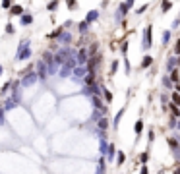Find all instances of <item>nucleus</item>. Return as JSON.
Segmentation results:
<instances>
[{
  "label": "nucleus",
  "instance_id": "25",
  "mask_svg": "<svg viewBox=\"0 0 180 174\" xmlns=\"http://www.w3.org/2000/svg\"><path fill=\"white\" fill-rule=\"evenodd\" d=\"M31 22H33V15H31V14H23L22 15V23L23 25H29Z\"/></svg>",
  "mask_w": 180,
  "mask_h": 174
},
{
  "label": "nucleus",
  "instance_id": "38",
  "mask_svg": "<svg viewBox=\"0 0 180 174\" xmlns=\"http://www.w3.org/2000/svg\"><path fill=\"white\" fill-rule=\"evenodd\" d=\"M178 25H180V19H174V22H172V29H178Z\"/></svg>",
  "mask_w": 180,
  "mask_h": 174
},
{
  "label": "nucleus",
  "instance_id": "3",
  "mask_svg": "<svg viewBox=\"0 0 180 174\" xmlns=\"http://www.w3.org/2000/svg\"><path fill=\"white\" fill-rule=\"evenodd\" d=\"M178 62H180V60H178V56H176V54H171V56L167 58V72L171 73L174 68H178Z\"/></svg>",
  "mask_w": 180,
  "mask_h": 174
},
{
  "label": "nucleus",
  "instance_id": "14",
  "mask_svg": "<svg viewBox=\"0 0 180 174\" xmlns=\"http://www.w3.org/2000/svg\"><path fill=\"white\" fill-rule=\"evenodd\" d=\"M147 161H149V151H144L137 155V162L140 165H147Z\"/></svg>",
  "mask_w": 180,
  "mask_h": 174
},
{
  "label": "nucleus",
  "instance_id": "17",
  "mask_svg": "<svg viewBox=\"0 0 180 174\" xmlns=\"http://www.w3.org/2000/svg\"><path fill=\"white\" fill-rule=\"evenodd\" d=\"M171 8H172V2H171V0H161V12H163V14H167Z\"/></svg>",
  "mask_w": 180,
  "mask_h": 174
},
{
  "label": "nucleus",
  "instance_id": "35",
  "mask_svg": "<svg viewBox=\"0 0 180 174\" xmlns=\"http://www.w3.org/2000/svg\"><path fill=\"white\" fill-rule=\"evenodd\" d=\"M140 174H149V168H147V165H141V168H140Z\"/></svg>",
  "mask_w": 180,
  "mask_h": 174
},
{
  "label": "nucleus",
  "instance_id": "32",
  "mask_svg": "<svg viewBox=\"0 0 180 174\" xmlns=\"http://www.w3.org/2000/svg\"><path fill=\"white\" fill-rule=\"evenodd\" d=\"M60 41H62V43H66V45H68V43L72 41V39H70V33H62V35H60Z\"/></svg>",
  "mask_w": 180,
  "mask_h": 174
},
{
  "label": "nucleus",
  "instance_id": "20",
  "mask_svg": "<svg viewBox=\"0 0 180 174\" xmlns=\"http://www.w3.org/2000/svg\"><path fill=\"white\" fill-rule=\"evenodd\" d=\"M103 99H105V103H112V93L107 87H103Z\"/></svg>",
  "mask_w": 180,
  "mask_h": 174
},
{
  "label": "nucleus",
  "instance_id": "18",
  "mask_svg": "<svg viewBox=\"0 0 180 174\" xmlns=\"http://www.w3.org/2000/svg\"><path fill=\"white\" fill-rule=\"evenodd\" d=\"M168 108H171V116H174V118H180V107H176V104H168Z\"/></svg>",
  "mask_w": 180,
  "mask_h": 174
},
{
  "label": "nucleus",
  "instance_id": "33",
  "mask_svg": "<svg viewBox=\"0 0 180 174\" xmlns=\"http://www.w3.org/2000/svg\"><path fill=\"white\" fill-rule=\"evenodd\" d=\"M124 72L128 73V76L132 73V66H130V62H128V60H124Z\"/></svg>",
  "mask_w": 180,
  "mask_h": 174
},
{
  "label": "nucleus",
  "instance_id": "24",
  "mask_svg": "<svg viewBox=\"0 0 180 174\" xmlns=\"http://www.w3.org/2000/svg\"><path fill=\"white\" fill-rule=\"evenodd\" d=\"M118 66H120V62H118V60H112V64H110V70H109L110 76H114V73L118 72Z\"/></svg>",
  "mask_w": 180,
  "mask_h": 174
},
{
  "label": "nucleus",
  "instance_id": "19",
  "mask_svg": "<svg viewBox=\"0 0 180 174\" xmlns=\"http://www.w3.org/2000/svg\"><path fill=\"white\" fill-rule=\"evenodd\" d=\"M163 87H165V89H172V91H174V83L171 81V77H168V76L163 77Z\"/></svg>",
  "mask_w": 180,
  "mask_h": 174
},
{
  "label": "nucleus",
  "instance_id": "45",
  "mask_svg": "<svg viewBox=\"0 0 180 174\" xmlns=\"http://www.w3.org/2000/svg\"><path fill=\"white\" fill-rule=\"evenodd\" d=\"M0 73H2V70H0Z\"/></svg>",
  "mask_w": 180,
  "mask_h": 174
},
{
  "label": "nucleus",
  "instance_id": "44",
  "mask_svg": "<svg viewBox=\"0 0 180 174\" xmlns=\"http://www.w3.org/2000/svg\"><path fill=\"white\" fill-rule=\"evenodd\" d=\"M174 91H178V93H180V83H176V85H174Z\"/></svg>",
  "mask_w": 180,
  "mask_h": 174
},
{
  "label": "nucleus",
  "instance_id": "1",
  "mask_svg": "<svg viewBox=\"0 0 180 174\" xmlns=\"http://www.w3.org/2000/svg\"><path fill=\"white\" fill-rule=\"evenodd\" d=\"M167 145L171 149V153L174 155V162L180 165V141L176 138H167Z\"/></svg>",
  "mask_w": 180,
  "mask_h": 174
},
{
  "label": "nucleus",
  "instance_id": "9",
  "mask_svg": "<svg viewBox=\"0 0 180 174\" xmlns=\"http://www.w3.org/2000/svg\"><path fill=\"white\" fill-rule=\"evenodd\" d=\"M76 60L79 62V64H85V62L89 60V52L85 49H81V50H78V54H76Z\"/></svg>",
  "mask_w": 180,
  "mask_h": 174
},
{
  "label": "nucleus",
  "instance_id": "40",
  "mask_svg": "<svg viewBox=\"0 0 180 174\" xmlns=\"http://www.w3.org/2000/svg\"><path fill=\"white\" fill-rule=\"evenodd\" d=\"M10 2H12V0H4V2H2V6H4V8H10Z\"/></svg>",
  "mask_w": 180,
  "mask_h": 174
},
{
  "label": "nucleus",
  "instance_id": "23",
  "mask_svg": "<svg viewBox=\"0 0 180 174\" xmlns=\"http://www.w3.org/2000/svg\"><path fill=\"white\" fill-rule=\"evenodd\" d=\"M62 31H64V27H58V29H54V31H52V33L49 35V39H60Z\"/></svg>",
  "mask_w": 180,
  "mask_h": 174
},
{
  "label": "nucleus",
  "instance_id": "2",
  "mask_svg": "<svg viewBox=\"0 0 180 174\" xmlns=\"http://www.w3.org/2000/svg\"><path fill=\"white\" fill-rule=\"evenodd\" d=\"M151 33H153V27H151V25H145L144 37H141V49H144V50H149V49H151V45H153Z\"/></svg>",
  "mask_w": 180,
  "mask_h": 174
},
{
  "label": "nucleus",
  "instance_id": "37",
  "mask_svg": "<svg viewBox=\"0 0 180 174\" xmlns=\"http://www.w3.org/2000/svg\"><path fill=\"white\" fill-rule=\"evenodd\" d=\"M126 50H128V43H122V46H120V52H122V54H126Z\"/></svg>",
  "mask_w": 180,
  "mask_h": 174
},
{
  "label": "nucleus",
  "instance_id": "7",
  "mask_svg": "<svg viewBox=\"0 0 180 174\" xmlns=\"http://www.w3.org/2000/svg\"><path fill=\"white\" fill-rule=\"evenodd\" d=\"M116 153H118V151H116V145H114V143H109L107 155H105V157H107V161H109V162H112V161L116 159Z\"/></svg>",
  "mask_w": 180,
  "mask_h": 174
},
{
  "label": "nucleus",
  "instance_id": "8",
  "mask_svg": "<svg viewBox=\"0 0 180 174\" xmlns=\"http://www.w3.org/2000/svg\"><path fill=\"white\" fill-rule=\"evenodd\" d=\"M134 131H136V141H137V139L141 138V131H144V120H141V118H137V120H136Z\"/></svg>",
  "mask_w": 180,
  "mask_h": 174
},
{
  "label": "nucleus",
  "instance_id": "26",
  "mask_svg": "<svg viewBox=\"0 0 180 174\" xmlns=\"http://www.w3.org/2000/svg\"><path fill=\"white\" fill-rule=\"evenodd\" d=\"M168 43H171V29H167L165 33H163V45L167 46Z\"/></svg>",
  "mask_w": 180,
  "mask_h": 174
},
{
  "label": "nucleus",
  "instance_id": "34",
  "mask_svg": "<svg viewBox=\"0 0 180 174\" xmlns=\"http://www.w3.org/2000/svg\"><path fill=\"white\" fill-rule=\"evenodd\" d=\"M174 54L180 56V39H176V43H174Z\"/></svg>",
  "mask_w": 180,
  "mask_h": 174
},
{
  "label": "nucleus",
  "instance_id": "30",
  "mask_svg": "<svg viewBox=\"0 0 180 174\" xmlns=\"http://www.w3.org/2000/svg\"><path fill=\"white\" fill-rule=\"evenodd\" d=\"M147 141H149V143L155 141V130H149V131H147Z\"/></svg>",
  "mask_w": 180,
  "mask_h": 174
},
{
  "label": "nucleus",
  "instance_id": "31",
  "mask_svg": "<svg viewBox=\"0 0 180 174\" xmlns=\"http://www.w3.org/2000/svg\"><path fill=\"white\" fill-rule=\"evenodd\" d=\"M66 4H68V8H70V10L78 8V0H66Z\"/></svg>",
  "mask_w": 180,
  "mask_h": 174
},
{
  "label": "nucleus",
  "instance_id": "29",
  "mask_svg": "<svg viewBox=\"0 0 180 174\" xmlns=\"http://www.w3.org/2000/svg\"><path fill=\"white\" fill-rule=\"evenodd\" d=\"M47 8H49V12H54V10L58 8V0H52V2H49V6H47Z\"/></svg>",
  "mask_w": 180,
  "mask_h": 174
},
{
  "label": "nucleus",
  "instance_id": "42",
  "mask_svg": "<svg viewBox=\"0 0 180 174\" xmlns=\"http://www.w3.org/2000/svg\"><path fill=\"white\" fill-rule=\"evenodd\" d=\"M172 174H180V165H176V168L172 170Z\"/></svg>",
  "mask_w": 180,
  "mask_h": 174
},
{
  "label": "nucleus",
  "instance_id": "12",
  "mask_svg": "<svg viewBox=\"0 0 180 174\" xmlns=\"http://www.w3.org/2000/svg\"><path fill=\"white\" fill-rule=\"evenodd\" d=\"M97 19H99V10H91V12L85 15V22H89V23L97 22Z\"/></svg>",
  "mask_w": 180,
  "mask_h": 174
},
{
  "label": "nucleus",
  "instance_id": "15",
  "mask_svg": "<svg viewBox=\"0 0 180 174\" xmlns=\"http://www.w3.org/2000/svg\"><path fill=\"white\" fill-rule=\"evenodd\" d=\"M124 110H126V107H122V108L118 110V112H116V116H114V122H112V126H114V128H118L120 120H122V114H124Z\"/></svg>",
  "mask_w": 180,
  "mask_h": 174
},
{
  "label": "nucleus",
  "instance_id": "13",
  "mask_svg": "<svg viewBox=\"0 0 180 174\" xmlns=\"http://www.w3.org/2000/svg\"><path fill=\"white\" fill-rule=\"evenodd\" d=\"M83 83H85V87H89V85H95V83H97V81H95V73H93V72H89L87 76L83 77Z\"/></svg>",
  "mask_w": 180,
  "mask_h": 174
},
{
  "label": "nucleus",
  "instance_id": "36",
  "mask_svg": "<svg viewBox=\"0 0 180 174\" xmlns=\"http://www.w3.org/2000/svg\"><path fill=\"white\" fill-rule=\"evenodd\" d=\"M147 6H149V4H144V6H141V8H137L136 12H137V14H144V12H147Z\"/></svg>",
  "mask_w": 180,
  "mask_h": 174
},
{
  "label": "nucleus",
  "instance_id": "11",
  "mask_svg": "<svg viewBox=\"0 0 180 174\" xmlns=\"http://www.w3.org/2000/svg\"><path fill=\"white\" fill-rule=\"evenodd\" d=\"M168 77H171V81L174 83V85H176V83H180V70H178V68H174V70L168 73Z\"/></svg>",
  "mask_w": 180,
  "mask_h": 174
},
{
  "label": "nucleus",
  "instance_id": "28",
  "mask_svg": "<svg viewBox=\"0 0 180 174\" xmlns=\"http://www.w3.org/2000/svg\"><path fill=\"white\" fill-rule=\"evenodd\" d=\"M12 15H23V8L22 6H14L12 8Z\"/></svg>",
  "mask_w": 180,
  "mask_h": 174
},
{
  "label": "nucleus",
  "instance_id": "27",
  "mask_svg": "<svg viewBox=\"0 0 180 174\" xmlns=\"http://www.w3.org/2000/svg\"><path fill=\"white\" fill-rule=\"evenodd\" d=\"M78 29H79V33H85V31L89 29V22H85V19H83V22L78 25Z\"/></svg>",
  "mask_w": 180,
  "mask_h": 174
},
{
  "label": "nucleus",
  "instance_id": "6",
  "mask_svg": "<svg viewBox=\"0 0 180 174\" xmlns=\"http://www.w3.org/2000/svg\"><path fill=\"white\" fill-rule=\"evenodd\" d=\"M31 56V50H29V43H22V50H19V54H18V58L19 60H25V58H29Z\"/></svg>",
  "mask_w": 180,
  "mask_h": 174
},
{
  "label": "nucleus",
  "instance_id": "21",
  "mask_svg": "<svg viewBox=\"0 0 180 174\" xmlns=\"http://www.w3.org/2000/svg\"><path fill=\"white\" fill-rule=\"evenodd\" d=\"M89 58H91V56H97V52H99V43H93L91 46H89Z\"/></svg>",
  "mask_w": 180,
  "mask_h": 174
},
{
  "label": "nucleus",
  "instance_id": "10",
  "mask_svg": "<svg viewBox=\"0 0 180 174\" xmlns=\"http://www.w3.org/2000/svg\"><path fill=\"white\" fill-rule=\"evenodd\" d=\"M151 64H153V56L145 54L144 58H141V64H140V68H141V70H145V68H149Z\"/></svg>",
  "mask_w": 180,
  "mask_h": 174
},
{
  "label": "nucleus",
  "instance_id": "16",
  "mask_svg": "<svg viewBox=\"0 0 180 174\" xmlns=\"http://www.w3.org/2000/svg\"><path fill=\"white\" fill-rule=\"evenodd\" d=\"M124 162H126V153L124 151H118V153H116V165L122 166Z\"/></svg>",
  "mask_w": 180,
  "mask_h": 174
},
{
  "label": "nucleus",
  "instance_id": "41",
  "mask_svg": "<svg viewBox=\"0 0 180 174\" xmlns=\"http://www.w3.org/2000/svg\"><path fill=\"white\" fill-rule=\"evenodd\" d=\"M161 103H163V104H165V107H167V103H168V99L165 97V95H163V97H161Z\"/></svg>",
  "mask_w": 180,
  "mask_h": 174
},
{
  "label": "nucleus",
  "instance_id": "22",
  "mask_svg": "<svg viewBox=\"0 0 180 174\" xmlns=\"http://www.w3.org/2000/svg\"><path fill=\"white\" fill-rule=\"evenodd\" d=\"M171 101H172V104L180 107V93H178V91H172V95H171Z\"/></svg>",
  "mask_w": 180,
  "mask_h": 174
},
{
  "label": "nucleus",
  "instance_id": "39",
  "mask_svg": "<svg viewBox=\"0 0 180 174\" xmlns=\"http://www.w3.org/2000/svg\"><path fill=\"white\" fill-rule=\"evenodd\" d=\"M6 33H8V35L14 33V27H12V25H6Z\"/></svg>",
  "mask_w": 180,
  "mask_h": 174
},
{
  "label": "nucleus",
  "instance_id": "4",
  "mask_svg": "<svg viewBox=\"0 0 180 174\" xmlns=\"http://www.w3.org/2000/svg\"><path fill=\"white\" fill-rule=\"evenodd\" d=\"M91 104L97 110H103V112H107V107H105V103L101 101V95H93L91 97Z\"/></svg>",
  "mask_w": 180,
  "mask_h": 174
},
{
  "label": "nucleus",
  "instance_id": "43",
  "mask_svg": "<svg viewBox=\"0 0 180 174\" xmlns=\"http://www.w3.org/2000/svg\"><path fill=\"white\" fill-rule=\"evenodd\" d=\"M124 2H128V6H130V8L134 6V0H124Z\"/></svg>",
  "mask_w": 180,
  "mask_h": 174
},
{
  "label": "nucleus",
  "instance_id": "5",
  "mask_svg": "<svg viewBox=\"0 0 180 174\" xmlns=\"http://www.w3.org/2000/svg\"><path fill=\"white\" fill-rule=\"evenodd\" d=\"M130 6H128V2H122L120 4V8H118V12H116V19H124V15H128L130 12Z\"/></svg>",
  "mask_w": 180,
  "mask_h": 174
}]
</instances>
